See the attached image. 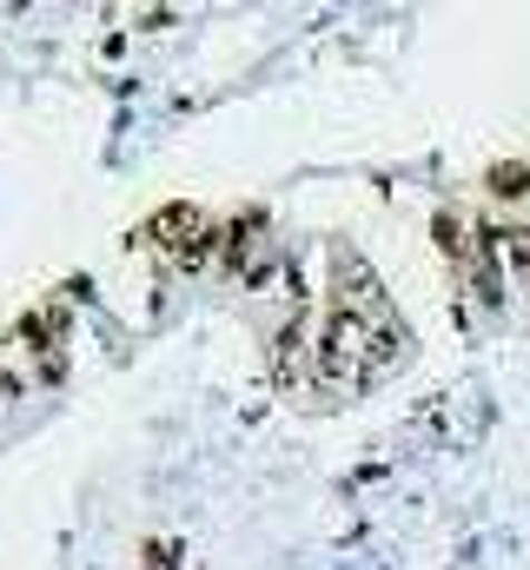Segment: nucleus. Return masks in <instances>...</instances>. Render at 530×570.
<instances>
[{"mask_svg": "<svg viewBox=\"0 0 530 570\" xmlns=\"http://www.w3.org/2000/svg\"><path fill=\"white\" fill-rule=\"evenodd\" d=\"M312 358H318V379L325 385H359L372 372V325H365V312L359 305H332Z\"/></svg>", "mask_w": 530, "mask_h": 570, "instance_id": "1", "label": "nucleus"}, {"mask_svg": "<svg viewBox=\"0 0 530 570\" xmlns=\"http://www.w3.org/2000/svg\"><path fill=\"white\" fill-rule=\"evenodd\" d=\"M305 352H318V345H312V318L298 312V318L278 332V345H272V385H278V392H298V379H305Z\"/></svg>", "mask_w": 530, "mask_h": 570, "instance_id": "2", "label": "nucleus"}, {"mask_svg": "<svg viewBox=\"0 0 530 570\" xmlns=\"http://www.w3.org/2000/svg\"><path fill=\"white\" fill-rule=\"evenodd\" d=\"M193 233H199V213H193L186 199H173V206H159V213H153L132 239H139V246H166V253H179Z\"/></svg>", "mask_w": 530, "mask_h": 570, "instance_id": "3", "label": "nucleus"}, {"mask_svg": "<svg viewBox=\"0 0 530 570\" xmlns=\"http://www.w3.org/2000/svg\"><path fill=\"white\" fill-rule=\"evenodd\" d=\"M213 253H226V233H219V226H199V233H193V239H186L173 259H179V273H199Z\"/></svg>", "mask_w": 530, "mask_h": 570, "instance_id": "4", "label": "nucleus"}, {"mask_svg": "<svg viewBox=\"0 0 530 570\" xmlns=\"http://www.w3.org/2000/svg\"><path fill=\"white\" fill-rule=\"evenodd\" d=\"M491 193H498V199H524V193H530V166H524V159L491 166Z\"/></svg>", "mask_w": 530, "mask_h": 570, "instance_id": "5", "label": "nucleus"}, {"mask_svg": "<svg viewBox=\"0 0 530 570\" xmlns=\"http://www.w3.org/2000/svg\"><path fill=\"white\" fill-rule=\"evenodd\" d=\"M504 259L530 279V226H511V233H504Z\"/></svg>", "mask_w": 530, "mask_h": 570, "instance_id": "6", "label": "nucleus"}, {"mask_svg": "<svg viewBox=\"0 0 530 570\" xmlns=\"http://www.w3.org/2000/svg\"><path fill=\"white\" fill-rule=\"evenodd\" d=\"M438 246H444V253H464V233H458L451 213H438Z\"/></svg>", "mask_w": 530, "mask_h": 570, "instance_id": "7", "label": "nucleus"}, {"mask_svg": "<svg viewBox=\"0 0 530 570\" xmlns=\"http://www.w3.org/2000/svg\"><path fill=\"white\" fill-rule=\"evenodd\" d=\"M173 558H179L173 544H146V564H153V570H173Z\"/></svg>", "mask_w": 530, "mask_h": 570, "instance_id": "8", "label": "nucleus"}, {"mask_svg": "<svg viewBox=\"0 0 530 570\" xmlns=\"http://www.w3.org/2000/svg\"><path fill=\"white\" fill-rule=\"evenodd\" d=\"M7 399H20V379H13V372H0V405H7Z\"/></svg>", "mask_w": 530, "mask_h": 570, "instance_id": "9", "label": "nucleus"}]
</instances>
